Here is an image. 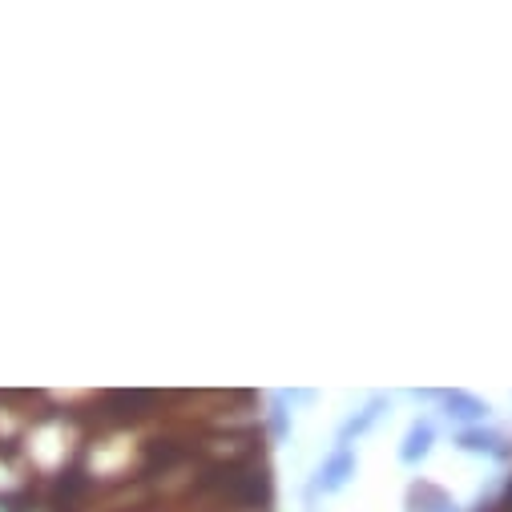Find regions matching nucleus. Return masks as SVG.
Returning a JSON list of instances; mask_svg holds the SVG:
<instances>
[{
	"label": "nucleus",
	"instance_id": "obj_1",
	"mask_svg": "<svg viewBox=\"0 0 512 512\" xmlns=\"http://www.w3.org/2000/svg\"><path fill=\"white\" fill-rule=\"evenodd\" d=\"M351 472H355V456H351V448H347V444H339V448H335V456L319 468V480H315V484H319L323 492H339V488L347 484V476H351Z\"/></svg>",
	"mask_w": 512,
	"mask_h": 512
},
{
	"label": "nucleus",
	"instance_id": "obj_2",
	"mask_svg": "<svg viewBox=\"0 0 512 512\" xmlns=\"http://www.w3.org/2000/svg\"><path fill=\"white\" fill-rule=\"evenodd\" d=\"M444 404H448V416H456V420H484V412H488L480 400H472L464 392H448Z\"/></svg>",
	"mask_w": 512,
	"mask_h": 512
},
{
	"label": "nucleus",
	"instance_id": "obj_3",
	"mask_svg": "<svg viewBox=\"0 0 512 512\" xmlns=\"http://www.w3.org/2000/svg\"><path fill=\"white\" fill-rule=\"evenodd\" d=\"M432 436H436V432H432V424H416V428L408 432V444H404V452H400V456H404V464H416L420 456H428V448H432Z\"/></svg>",
	"mask_w": 512,
	"mask_h": 512
}]
</instances>
